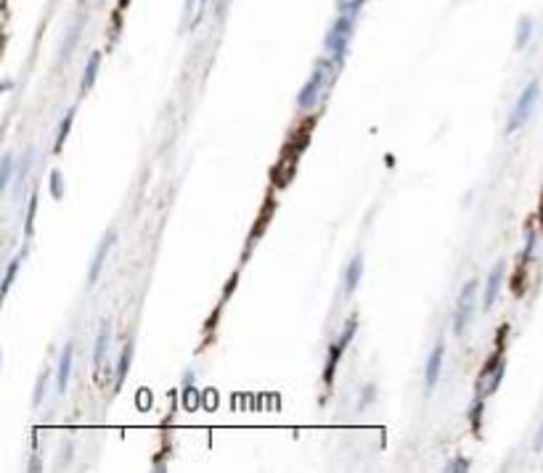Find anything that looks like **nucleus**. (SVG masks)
Segmentation results:
<instances>
[{
  "mask_svg": "<svg viewBox=\"0 0 543 473\" xmlns=\"http://www.w3.org/2000/svg\"><path fill=\"white\" fill-rule=\"evenodd\" d=\"M353 24H355V8H350L345 3L339 19L334 21V27L329 30V35H326V50L332 53L337 64L345 59L347 43H350V35H353Z\"/></svg>",
  "mask_w": 543,
  "mask_h": 473,
  "instance_id": "f257e3e1",
  "label": "nucleus"
},
{
  "mask_svg": "<svg viewBox=\"0 0 543 473\" xmlns=\"http://www.w3.org/2000/svg\"><path fill=\"white\" fill-rule=\"evenodd\" d=\"M538 95H541V85H538V80H530L528 85H525V90L519 93V98H517V104H514L512 114H509L506 133H514V130H519L525 122H530L533 111H535V106H538Z\"/></svg>",
  "mask_w": 543,
  "mask_h": 473,
  "instance_id": "f03ea898",
  "label": "nucleus"
},
{
  "mask_svg": "<svg viewBox=\"0 0 543 473\" xmlns=\"http://www.w3.org/2000/svg\"><path fill=\"white\" fill-rule=\"evenodd\" d=\"M326 82H329V69H326V64L321 61L313 74H310V80L305 82V88L297 93V106L300 109H313L318 104V98L323 95V88H326Z\"/></svg>",
  "mask_w": 543,
  "mask_h": 473,
  "instance_id": "7ed1b4c3",
  "label": "nucleus"
},
{
  "mask_svg": "<svg viewBox=\"0 0 543 473\" xmlns=\"http://www.w3.org/2000/svg\"><path fill=\"white\" fill-rule=\"evenodd\" d=\"M474 296H477V281H467V286L461 288V296H459V304H456V320H453L456 336H461L467 331V323L472 317V310H474Z\"/></svg>",
  "mask_w": 543,
  "mask_h": 473,
  "instance_id": "20e7f679",
  "label": "nucleus"
},
{
  "mask_svg": "<svg viewBox=\"0 0 543 473\" xmlns=\"http://www.w3.org/2000/svg\"><path fill=\"white\" fill-rule=\"evenodd\" d=\"M504 275H506V262L498 259L496 265H493V270L488 272V281H485V291H483L485 310H490V307L496 304L498 294H501V286H504Z\"/></svg>",
  "mask_w": 543,
  "mask_h": 473,
  "instance_id": "39448f33",
  "label": "nucleus"
},
{
  "mask_svg": "<svg viewBox=\"0 0 543 473\" xmlns=\"http://www.w3.org/2000/svg\"><path fill=\"white\" fill-rule=\"evenodd\" d=\"M114 241H117V230H109L104 238H101V243H98V249H96V257H93L91 262V272H88V281L96 283L101 278V272H104V262L109 252H112V246H114Z\"/></svg>",
  "mask_w": 543,
  "mask_h": 473,
  "instance_id": "423d86ee",
  "label": "nucleus"
},
{
  "mask_svg": "<svg viewBox=\"0 0 543 473\" xmlns=\"http://www.w3.org/2000/svg\"><path fill=\"white\" fill-rule=\"evenodd\" d=\"M443 355H445V344L438 341L435 346H432V352L427 357V365H424V381H427V389L432 391L435 384H438L440 378V370H443Z\"/></svg>",
  "mask_w": 543,
  "mask_h": 473,
  "instance_id": "0eeeda50",
  "label": "nucleus"
},
{
  "mask_svg": "<svg viewBox=\"0 0 543 473\" xmlns=\"http://www.w3.org/2000/svg\"><path fill=\"white\" fill-rule=\"evenodd\" d=\"M72 355H75V346H72V341H66V344H64V349H61V357H59V370H56V386H59L61 394H64V391H66V386H69V375H72Z\"/></svg>",
  "mask_w": 543,
  "mask_h": 473,
  "instance_id": "6e6552de",
  "label": "nucleus"
},
{
  "mask_svg": "<svg viewBox=\"0 0 543 473\" xmlns=\"http://www.w3.org/2000/svg\"><path fill=\"white\" fill-rule=\"evenodd\" d=\"M363 278V254H355L353 259H350V265L345 270V281H342V288H345V296H350L355 288H358V283Z\"/></svg>",
  "mask_w": 543,
  "mask_h": 473,
  "instance_id": "1a4fd4ad",
  "label": "nucleus"
},
{
  "mask_svg": "<svg viewBox=\"0 0 543 473\" xmlns=\"http://www.w3.org/2000/svg\"><path fill=\"white\" fill-rule=\"evenodd\" d=\"M106 349H109V323H101V331H98V339H96V349H93V373L98 375V370L104 365Z\"/></svg>",
  "mask_w": 543,
  "mask_h": 473,
  "instance_id": "9d476101",
  "label": "nucleus"
},
{
  "mask_svg": "<svg viewBox=\"0 0 543 473\" xmlns=\"http://www.w3.org/2000/svg\"><path fill=\"white\" fill-rule=\"evenodd\" d=\"M98 66H101V50H93L88 61H85V69H82V93H88V90L96 85V77H98Z\"/></svg>",
  "mask_w": 543,
  "mask_h": 473,
  "instance_id": "9b49d317",
  "label": "nucleus"
},
{
  "mask_svg": "<svg viewBox=\"0 0 543 473\" xmlns=\"http://www.w3.org/2000/svg\"><path fill=\"white\" fill-rule=\"evenodd\" d=\"M130 362H133V344H125L120 352V362H117V373H114V386L117 389H122V384H125V375L130 370Z\"/></svg>",
  "mask_w": 543,
  "mask_h": 473,
  "instance_id": "f8f14e48",
  "label": "nucleus"
},
{
  "mask_svg": "<svg viewBox=\"0 0 543 473\" xmlns=\"http://www.w3.org/2000/svg\"><path fill=\"white\" fill-rule=\"evenodd\" d=\"M72 122H75V109H69V111L64 114V119H61L59 133H56V143H53V151H56V154H61V148H64V143H66L69 130H72Z\"/></svg>",
  "mask_w": 543,
  "mask_h": 473,
  "instance_id": "ddd939ff",
  "label": "nucleus"
},
{
  "mask_svg": "<svg viewBox=\"0 0 543 473\" xmlns=\"http://www.w3.org/2000/svg\"><path fill=\"white\" fill-rule=\"evenodd\" d=\"M21 259H24V254L14 257V259L8 262V267H6V275H3V286H0V294H3V296H8V291H11V286H14L16 275H19V267H21Z\"/></svg>",
  "mask_w": 543,
  "mask_h": 473,
  "instance_id": "4468645a",
  "label": "nucleus"
},
{
  "mask_svg": "<svg viewBox=\"0 0 543 473\" xmlns=\"http://www.w3.org/2000/svg\"><path fill=\"white\" fill-rule=\"evenodd\" d=\"M533 19L530 16H522L519 19V24H517V50H522L525 45L530 43V37H533Z\"/></svg>",
  "mask_w": 543,
  "mask_h": 473,
  "instance_id": "2eb2a0df",
  "label": "nucleus"
},
{
  "mask_svg": "<svg viewBox=\"0 0 543 473\" xmlns=\"http://www.w3.org/2000/svg\"><path fill=\"white\" fill-rule=\"evenodd\" d=\"M199 405L197 400V389H194V373L186 375V386H183V407L186 410H194Z\"/></svg>",
  "mask_w": 543,
  "mask_h": 473,
  "instance_id": "dca6fc26",
  "label": "nucleus"
},
{
  "mask_svg": "<svg viewBox=\"0 0 543 473\" xmlns=\"http://www.w3.org/2000/svg\"><path fill=\"white\" fill-rule=\"evenodd\" d=\"M11 178H14V156H11V151H6L3 164H0V188H8Z\"/></svg>",
  "mask_w": 543,
  "mask_h": 473,
  "instance_id": "f3484780",
  "label": "nucleus"
},
{
  "mask_svg": "<svg viewBox=\"0 0 543 473\" xmlns=\"http://www.w3.org/2000/svg\"><path fill=\"white\" fill-rule=\"evenodd\" d=\"M35 214H37V193L30 196V204H27V217H24V236L32 238L35 233Z\"/></svg>",
  "mask_w": 543,
  "mask_h": 473,
  "instance_id": "a211bd4d",
  "label": "nucleus"
},
{
  "mask_svg": "<svg viewBox=\"0 0 543 473\" xmlns=\"http://www.w3.org/2000/svg\"><path fill=\"white\" fill-rule=\"evenodd\" d=\"M48 378H51V373H48V370H43V373H40V378H37V384H35V394H32V405H35V407H37V405L43 402V397H46Z\"/></svg>",
  "mask_w": 543,
  "mask_h": 473,
  "instance_id": "6ab92c4d",
  "label": "nucleus"
},
{
  "mask_svg": "<svg viewBox=\"0 0 543 473\" xmlns=\"http://www.w3.org/2000/svg\"><path fill=\"white\" fill-rule=\"evenodd\" d=\"M355 328H358V320H355V317H350V320H347V326H345V331H342V339L334 341V346H337L339 352H345V346L350 344V341H353V336H355Z\"/></svg>",
  "mask_w": 543,
  "mask_h": 473,
  "instance_id": "aec40b11",
  "label": "nucleus"
},
{
  "mask_svg": "<svg viewBox=\"0 0 543 473\" xmlns=\"http://www.w3.org/2000/svg\"><path fill=\"white\" fill-rule=\"evenodd\" d=\"M480 420H483V400H477L469 410V423H472L474 434H480Z\"/></svg>",
  "mask_w": 543,
  "mask_h": 473,
  "instance_id": "412c9836",
  "label": "nucleus"
},
{
  "mask_svg": "<svg viewBox=\"0 0 543 473\" xmlns=\"http://www.w3.org/2000/svg\"><path fill=\"white\" fill-rule=\"evenodd\" d=\"M32 167V148H27L24 154H21V162H19V172H16V178H19V185L27 180V172H30Z\"/></svg>",
  "mask_w": 543,
  "mask_h": 473,
  "instance_id": "4be33fe9",
  "label": "nucleus"
},
{
  "mask_svg": "<svg viewBox=\"0 0 543 473\" xmlns=\"http://www.w3.org/2000/svg\"><path fill=\"white\" fill-rule=\"evenodd\" d=\"M64 180H61V172L59 169H53L51 172V196H53V201H61L64 198Z\"/></svg>",
  "mask_w": 543,
  "mask_h": 473,
  "instance_id": "5701e85b",
  "label": "nucleus"
},
{
  "mask_svg": "<svg viewBox=\"0 0 543 473\" xmlns=\"http://www.w3.org/2000/svg\"><path fill=\"white\" fill-rule=\"evenodd\" d=\"M448 471H469V460L456 458V463H451V465H448Z\"/></svg>",
  "mask_w": 543,
  "mask_h": 473,
  "instance_id": "b1692460",
  "label": "nucleus"
},
{
  "mask_svg": "<svg viewBox=\"0 0 543 473\" xmlns=\"http://www.w3.org/2000/svg\"><path fill=\"white\" fill-rule=\"evenodd\" d=\"M194 6H197V0H186V8H183V24H188V19L194 14Z\"/></svg>",
  "mask_w": 543,
  "mask_h": 473,
  "instance_id": "393cba45",
  "label": "nucleus"
},
{
  "mask_svg": "<svg viewBox=\"0 0 543 473\" xmlns=\"http://www.w3.org/2000/svg\"><path fill=\"white\" fill-rule=\"evenodd\" d=\"M535 449H543V423L541 429H538V434H535Z\"/></svg>",
  "mask_w": 543,
  "mask_h": 473,
  "instance_id": "a878e982",
  "label": "nucleus"
}]
</instances>
